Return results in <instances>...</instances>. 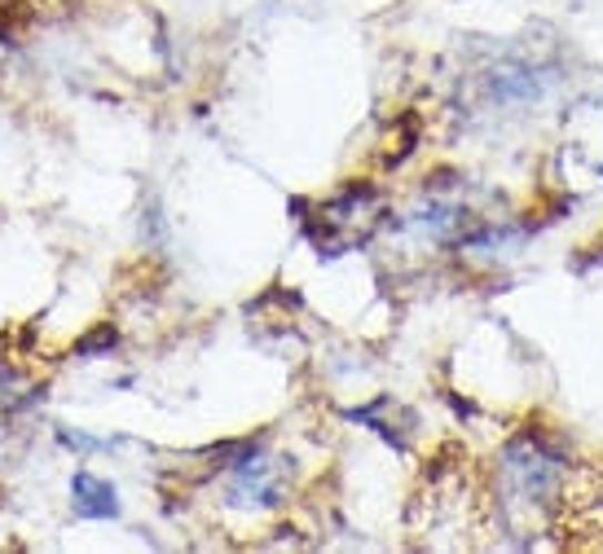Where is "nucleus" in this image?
Returning <instances> with one entry per match:
<instances>
[{
	"mask_svg": "<svg viewBox=\"0 0 603 554\" xmlns=\"http://www.w3.org/2000/svg\"><path fill=\"white\" fill-rule=\"evenodd\" d=\"M76 511L80 515H115V488L93 475H80L76 480Z\"/></svg>",
	"mask_w": 603,
	"mask_h": 554,
	"instance_id": "nucleus-1",
	"label": "nucleus"
}]
</instances>
